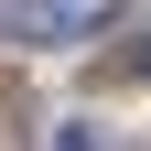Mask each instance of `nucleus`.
<instances>
[{"instance_id": "nucleus-1", "label": "nucleus", "mask_w": 151, "mask_h": 151, "mask_svg": "<svg viewBox=\"0 0 151 151\" xmlns=\"http://www.w3.org/2000/svg\"><path fill=\"white\" fill-rule=\"evenodd\" d=\"M97 22H108V0H11V11H0L11 43H86Z\"/></svg>"}, {"instance_id": "nucleus-2", "label": "nucleus", "mask_w": 151, "mask_h": 151, "mask_svg": "<svg viewBox=\"0 0 151 151\" xmlns=\"http://www.w3.org/2000/svg\"><path fill=\"white\" fill-rule=\"evenodd\" d=\"M129 76H151V43H140V54H129Z\"/></svg>"}]
</instances>
